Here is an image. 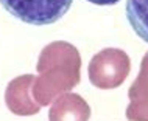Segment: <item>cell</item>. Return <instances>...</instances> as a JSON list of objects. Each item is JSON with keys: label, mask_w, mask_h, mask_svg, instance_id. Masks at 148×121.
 Listing matches in <instances>:
<instances>
[{"label": "cell", "mask_w": 148, "mask_h": 121, "mask_svg": "<svg viewBox=\"0 0 148 121\" xmlns=\"http://www.w3.org/2000/svg\"><path fill=\"white\" fill-rule=\"evenodd\" d=\"M73 0H0L13 17L30 25H51L69 13Z\"/></svg>", "instance_id": "cell-1"}, {"label": "cell", "mask_w": 148, "mask_h": 121, "mask_svg": "<svg viewBox=\"0 0 148 121\" xmlns=\"http://www.w3.org/2000/svg\"><path fill=\"white\" fill-rule=\"evenodd\" d=\"M90 107L79 95L66 93L58 96L49 112L50 121H87Z\"/></svg>", "instance_id": "cell-3"}, {"label": "cell", "mask_w": 148, "mask_h": 121, "mask_svg": "<svg viewBox=\"0 0 148 121\" xmlns=\"http://www.w3.org/2000/svg\"><path fill=\"white\" fill-rule=\"evenodd\" d=\"M130 73V58L119 48H105L90 59L89 79L98 88H115Z\"/></svg>", "instance_id": "cell-2"}, {"label": "cell", "mask_w": 148, "mask_h": 121, "mask_svg": "<svg viewBox=\"0 0 148 121\" xmlns=\"http://www.w3.org/2000/svg\"><path fill=\"white\" fill-rule=\"evenodd\" d=\"M126 19L134 33L148 44V0H126Z\"/></svg>", "instance_id": "cell-4"}, {"label": "cell", "mask_w": 148, "mask_h": 121, "mask_svg": "<svg viewBox=\"0 0 148 121\" xmlns=\"http://www.w3.org/2000/svg\"><path fill=\"white\" fill-rule=\"evenodd\" d=\"M87 2L94 3V5H100V6H111V5L119 3L120 0H87Z\"/></svg>", "instance_id": "cell-5"}]
</instances>
